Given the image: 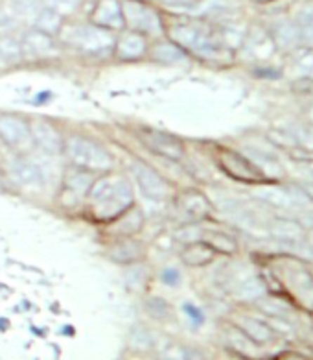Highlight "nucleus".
<instances>
[{"mask_svg": "<svg viewBox=\"0 0 313 360\" xmlns=\"http://www.w3.org/2000/svg\"><path fill=\"white\" fill-rule=\"evenodd\" d=\"M29 131H32V143L35 148L46 155H58L63 153L65 139L61 137L59 129L46 119L29 120Z\"/></svg>", "mask_w": 313, "mask_h": 360, "instance_id": "10", "label": "nucleus"}, {"mask_svg": "<svg viewBox=\"0 0 313 360\" xmlns=\"http://www.w3.org/2000/svg\"><path fill=\"white\" fill-rule=\"evenodd\" d=\"M22 56V46L10 37H0V60L17 61Z\"/></svg>", "mask_w": 313, "mask_h": 360, "instance_id": "26", "label": "nucleus"}, {"mask_svg": "<svg viewBox=\"0 0 313 360\" xmlns=\"http://www.w3.org/2000/svg\"><path fill=\"white\" fill-rule=\"evenodd\" d=\"M309 117H312V120H313V111H312V113H309Z\"/></svg>", "mask_w": 313, "mask_h": 360, "instance_id": "36", "label": "nucleus"}, {"mask_svg": "<svg viewBox=\"0 0 313 360\" xmlns=\"http://www.w3.org/2000/svg\"><path fill=\"white\" fill-rule=\"evenodd\" d=\"M241 329L251 336V338H255V340H267L271 336L269 329L258 320H253V318H244L241 320Z\"/></svg>", "mask_w": 313, "mask_h": 360, "instance_id": "24", "label": "nucleus"}, {"mask_svg": "<svg viewBox=\"0 0 313 360\" xmlns=\"http://www.w3.org/2000/svg\"><path fill=\"white\" fill-rule=\"evenodd\" d=\"M175 211L186 224H197L211 217L212 203L197 188H186L175 196Z\"/></svg>", "mask_w": 313, "mask_h": 360, "instance_id": "7", "label": "nucleus"}, {"mask_svg": "<svg viewBox=\"0 0 313 360\" xmlns=\"http://www.w3.org/2000/svg\"><path fill=\"white\" fill-rule=\"evenodd\" d=\"M312 176H313V167H312Z\"/></svg>", "mask_w": 313, "mask_h": 360, "instance_id": "37", "label": "nucleus"}, {"mask_svg": "<svg viewBox=\"0 0 313 360\" xmlns=\"http://www.w3.org/2000/svg\"><path fill=\"white\" fill-rule=\"evenodd\" d=\"M124 11V20L131 25L135 30L140 32H156L161 28L159 17L155 11L147 6L138 4V2H126L122 8Z\"/></svg>", "mask_w": 313, "mask_h": 360, "instance_id": "13", "label": "nucleus"}, {"mask_svg": "<svg viewBox=\"0 0 313 360\" xmlns=\"http://www.w3.org/2000/svg\"><path fill=\"white\" fill-rule=\"evenodd\" d=\"M74 45L78 49L85 50V52H102L107 50L109 46H113V37L109 35L107 30H103L100 26H81L76 28L74 32Z\"/></svg>", "mask_w": 313, "mask_h": 360, "instance_id": "12", "label": "nucleus"}, {"mask_svg": "<svg viewBox=\"0 0 313 360\" xmlns=\"http://www.w3.org/2000/svg\"><path fill=\"white\" fill-rule=\"evenodd\" d=\"M179 255H181L182 264H186V266L203 268L208 266V264L214 261L218 253H215L205 240H194L186 242Z\"/></svg>", "mask_w": 313, "mask_h": 360, "instance_id": "18", "label": "nucleus"}, {"mask_svg": "<svg viewBox=\"0 0 313 360\" xmlns=\"http://www.w3.org/2000/svg\"><path fill=\"white\" fill-rule=\"evenodd\" d=\"M0 141L8 144L15 152H25L32 146V131L29 122L19 115L2 113L0 115Z\"/></svg>", "mask_w": 313, "mask_h": 360, "instance_id": "8", "label": "nucleus"}, {"mask_svg": "<svg viewBox=\"0 0 313 360\" xmlns=\"http://www.w3.org/2000/svg\"><path fill=\"white\" fill-rule=\"evenodd\" d=\"M269 139H271V143H273L274 146H279V148L289 150V152L299 150V141H297L291 134H288V131L274 129V131H271L269 134Z\"/></svg>", "mask_w": 313, "mask_h": 360, "instance_id": "28", "label": "nucleus"}, {"mask_svg": "<svg viewBox=\"0 0 313 360\" xmlns=\"http://www.w3.org/2000/svg\"><path fill=\"white\" fill-rule=\"evenodd\" d=\"M201 238L214 250L215 253H223V255H234L238 253V244L230 235L220 231V229H208V231L201 233Z\"/></svg>", "mask_w": 313, "mask_h": 360, "instance_id": "21", "label": "nucleus"}, {"mask_svg": "<svg viewBox=\"0 0 313 360\" xmlns=\"http://www.w3.org/2000/svg\"><path fill=\"white\" fill-rule=\"evenodd\" d=\"M214 159L218 167L234 181L247 183V185H265L269 181V178L256 167L253 159L236 152V150L220 146V148H215Z\"/></svg>", "mask_w": 313, "mask_h": 360, "instance_id": "4", "label": "nucleus"}, {"mask_svg": "<svg viewBox=\"0 0 313 360\" xmlns=\"http://www.w3.org/2000/svg\"><path fill=\"white\" fill-rule=\"evenodd\" d=\"M11 174H13L15 181L19 185H25V187H41L44 183L43 168L28 155H17L13 159Z\"/></svg>", "mask_w": 313, "mask_h": 360, "instance_id": "15", "label": "nucleus"}, {"mask_svg": "<svg viewBox=\"0 0 313 360\" xmlns=\"http://www.w3.org/2000/svg\"><path fill=\"white\" fill-rule=\"evenodd\" d=\"M144 52H146V39H144L142 34L138 32H129V34H124L116 43V56L120 60L131 61L142 58Z\"/></svg>", "mask_w": 313, "mask_h": 360, "instance_id": "19", "label": "nucleus"}, {"mask_svg": "<svg viewBox=\"0 0 313 360\" xmlns=\"http://www.w3.org/2000/svg\"><path fill=\"white\" fill-rule=\"evenodd\" d=\"M138 139L144 144V148L161 155V158L175 161V163L182 161L185 158V143L175 135L161 131V129H142L138 134Z\"/></svg>", "mask_w": 313, "mask_h": 360, "instance_id": "6", "label": "nucleus"}, {"mask_svg": "<svg viewBox=\"0 0 313 360\" xmlns=\"http://www.w3.org/2000/svg\"><path fill=\"white\" fill-rule=\"evenodd\" d=\"M153 58L161 63H177L186 58L185 50H181L175 45H159L153 52Z\"/></svg>", "mask_w": 313, "mask_h": 360, "instance_id": "23", "label": "nucleus"}, {"mask_svg": "<svg viewBox=\"0 0 313 360\" xmlns=\"http://www.w3.org/2000/svg\"><path fill=\"white\" fill-rule=\"evenodd\" d=\"M269 235L282 242H300L304 238V227L295 220L274 218L269 224Z\"/></svg>", "mask_w": 313, "mask_h": 360, "instance_id": "20", "label": "nucleus"}, {"mask_svg": "<svg viewBox=\"0 0 313 360\" xmlns=\"http://www.w3.org/2000/svg\"><path fill=\"white\" fill-rule=\"evenodd\" d=\"M280 360H308V359H304V356L300 355H295V353H286V355H282V359Z\"/></svg>", "mask_w": 313, "mask_h": 360, "instance_id": "33", "label": "nucleus"}, {"mask_svg": "<svg viewBox=\"0 0 313 360\" xmlns=\"http://www.w3.org/2000/svg\"><path fill=\"white\" fill-rule=\"evenodd\" d=\"M171 39L181 50H190L199 58L212 61H223L230 56L220 37L208 28L199 25H177L170 30Z\"/></svg>", "mask_w": 313, "mask_h": 360, "instance_id": "3", "label": "nucleus"}, {"mask_svg": "<svg viewBox=\"0 0 313 360\" xmlns=\"http://www.w3.org/2000/svg\"><path fill=\"white\" fill-rule=\"evenodd\" d=\"M131 205H135V191L131 181L111 174L94 179L85 200L87 217L96 224H111Z\"/></svg>", "mask_w": 313, "mask_h": 360, "instance_id": "1", "label": "nucleus"}, {"mask_svg": "<svg viewBox=\"0 0 313 360\" xmlns=\"http://www.w3.org/2000/svg\"><path fill=\"white\" fill-rule=\"evenodd\" d=\"M39 26L44 30V34H46V32L50 34V32L58 30V28H59V17L54 15V13H44V15L39 19Z\"/></svg>", "mask_w": 313, "mask_h": 360, "instance_id": "30", "label": "nucleus"}, {"mask_svg": "<svg viewBox=\"0 0 313 360\" xmlns=\"http://www.w3.org/2000/svg\"><path fill=\"white\" fill-rule=\"evenodd\" d=\"M297 32L299 37L309 45H313V8L304 10L299 15V22H297Z\"/></svg>", "mask_w": 313, "mask_h": 360, "instance_id": "25", "label": "nucleus"}, {"mask_svg": "<svg viewBox=\"0 0 313 360\" xmlns=\"http://www.w3.org/2000/svg\"><path fill=\"white\" fill-rule=\"evenodd\" d=\"M299 32H297V26L288 25V22H282V25L277 26V41H279L282 46H293L297 45L299 41Z\"/></svg>", "mask_w": 313, "mask_h": 360, "instance_id": "27", "label": "nucleus"}, {"mask_svg": "<svg viewBox=\"0 0 313 360\" xmlns=\"http://www.w3.org/2000/svg\"><path fill=\"white\" fill-rule=\"evenodd\" d=\"M258 196L262 200H265L271 205H277V207H291L295 203L293 194L289 193V191H284V188L280 187H260Z\"/></svg>", "mask_w": 313, "mask_h": 360, "instance_id": "22", "label": "nucleus"}, {"mask_svg": "<svg viewBox=\"0 0 313 360\" xmlns=\"http://www.w3.org/2000/svg\"><path fill=\"white\" fill-rule=\"evenodd\" d=\"M306 191H308V196L313 200V185H309V187H306Z\"/></svg>", "mask_w": 313, "mask_h": 360, "instance_id": "34", "label": "nucleus"}, {"mask_svg": "<svg viewBox=\"0 0 313 360\" xmlns=\"http://www.w3.org/2000/svg\"><path fill=\"white\" fill-rule=\"evenodd\" d=\"M293 91L300 94H313V78L304 76V78H299L297 82H293Z\"/></svg>", "mask_w": 313, "mask_h": 360, "instance_id": "31", "label": "nucleus"}, {"mask_svg": "<svg viewBox=\"0 0 313 360\" xmlns=\"http://www.w3.org/2000/svg\"><path fill=\"white\" fill-rule=\"evenodd\" d=\"M255 2H269V0H255Z\"/></svg>", "mask_w": 313, "mask_h": 360, "instance_id": "35", "label": "nucleus"}, {"mask_svg": "<svg viewBox=\"0 0 313 360\" xmlns=\"http://www.w3.org/2000/svg\"><path fill=\"white\" fill-rule=\"evenodd\" d=\"M28 43L34 52H41V54H43V52H48V50L52 49V41H50V37L46 34H35L34 37L29 35Z\"/></svg>", "mask_w": 313, "mask_h": 360, "instance_id": "29", "label": "nucleus"}, {"mask_svg": "<svg viewBox=\"0 0 313 360\" xmlns=\"http://www.w3.org/2000/svg\"><path fill=\"white\" fill-rule=\"evenodd\" d=\"M107 257L116 264H137L146 257V246L135 237L114 238L107 246Z\"/></svg>", "mask_w": 313, "mask_h": 360, "instance_id": "11", "label": "nucleus"}, {"mask_svg": "<svg viewBox=\"0 0 313 360\" xmlns=\"http://www.w3.org/2000/svg\"><path fill=\"white\" fill-rule=\"evenodd\" d=\"M144 222H146V218H144L142 209L138 207L137 203L131 205L126 212H122L116 220L109 224V231L113 235L114 238H128V237H137L138 233L142 231Z\"/></svg>", "mask_w": 313, "mask_h": 360, "instance_id": "14", "label": "nucleus"}, {"mask_svg": "<svg viewBox=\"0 0 313 360\" xmlns=\"http://www.w3.org/2000/svg\"><path fill=\"white\" fill-rule=\"evenodd\" d=\"M63 153L65 158L69 159L70 167L91 174L109 172L114 165L113 155L109 153L105 146L93 139L81 137V135H72V137L65 139Z\"/></svg>", "mask_w": 313, "mask_h": 360, "instance_id": "2", "label": "nucleus"}, {"mask_svg": "<svg viewBox=\"0 0 313 360\" xmlns=\"http://www.w3.org/2000/svg\"><path fill=\"white\" fill-rule=\"evenodd\" d=\"M94 174L70 167L63 176L61 191H59V203L67 209L81 207L88 196V191L93 187Z\"/></svg>", "mask_w": 313, "mask_h": 360, "instance_id": "5", "label": "nucleus"}, {"mask_svg": "<svg viewBox=\"0 0 313 360\" xmlns=\"http://www.w3.org/2000/svg\"><path fill=\"white\" fill-rule=\"evenodd\" d=\"M282 281L286 283L289 292L313 300V276L299 262L291 261L289 266L282 270Z\"/></svg>", "mask_w": 313, "mask_h": 360, "instance_id": "16", "label": "nucleus"}, {"mask_svg": "<svg viewBox=\"0 0 313 360\" xmlns=\"http://www.w3.org/2000/svg\"><path fill=\"white\" fill-rule=\"evenodd\" d=\"M93 20L94 25L103 28V30H118V28H122L126 25L122 6L118 4L116 0H103V2H100L98 8L94 10Z\"/></svg>", "mask_w": 313, "mask_h": 360, "instance_id": "17", "label": "nucleus"}, {"mask_svg": "<svg viewBox=\"0 0 313 360\" xmlns=\"http://www.w3.org/2000/svg\"><path fill=\"white\" fill-rule=\"evenodd\" d=\"M131 170L138 188L142 191L146 198H149L153 202H162L170 194V185H168L166 179L162 178L161 174L149 165L142 163V161H135Z\"/></svg>", "mask_w": 313, "mask_h": 360, "instance_id": "9", "label": "nucleus"}, {"mask_svg": "<svg viewBox=\"0 0 313 360\" xmlns=\"http://www.w3.org/2000/svg\"><path fill=\"white\" fill-rule=\"evenodd\" d=\"M297 63H299V67L304 70V72H306V75H309V78H313V52L300 54Z\"/></svg>", "mask_w": 313, "mask_h": 360, "instance_id": "32", "label": "nucleus"}]
</instances>
